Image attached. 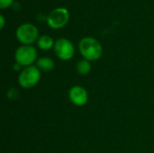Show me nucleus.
<instances>
[{
	"mask_svg": "<svg viewBox=\"0 0 154 153\" xmlns=\"http://www.w3.org/2000/svg\"><path fill=\"white\" fill-rule=\"evenodd\" d=\"M14 3V0H0V8L5 9L11 6Z\"/></svg>",
	"mask_w": 154,
	"mask_h": 153,
	"instance_id": "nucleus-12",
	"label": "nucleus"
},
{
	"mask_svg": "<svg viewBox=\"0 0 154 153\" xmlns=\"http://www.w3.org/2000/svg\"><path fill=\"white\" fill-rule=\"evenodd\" d=\"M36 67L41 70V72H51L55 68V62L52 59L49 57H42L37 60Z\"/></svg>",
	"mask_w": 154,
	"mask_h": 153,
	"instance_id": "nucleus-8",
	"label": "nucleus"
},
{
	"mask_svg": "<svg viewBox=\"0 0 154 153\" xmlns=\"http://www.w3.org/2000/svg\"><path fill=\"white\" fill-rule=\"evenodd\" d=\"M6 95H7V96H8L9 99H11V100H15V99L18 97V96H19V92H18L17 89H15V88H11V89L8 90V92H7Z\"/></svg>",
	"mask_w": 154,
	"mask_h": 153,
	"instance_id": "nucleus-11",
	"label": "nucleus"
},
{
	"mask_svg": "<svg viewBox=\"0 0 154 153\" xmlns=\"http://www.w3.org/2000/svg\"><path fill=\"white\" fill-rule=\"evenodd\" d=\"M37 56V50L32 45H22L18 47L14 52L15 62L23 68L33 65L38 60Z\"/></svg>",
	"mask_w": 154,
	"mask_h": 153,
	"instance_id": "nucleus-3",
	"label": "nucleus"
},
{
	"mask_svg": "<svg viewBox=\"0 0 154 153\" xmlns=\"http://www.w3.org/2000/svg\"><path fill=\"white\" fill-rule=\"evenodd\" d=\"M79 49L83 58L89 61L99 60L103 53V47L101 43L92 37L82 38L79 43Z\"/></svg>",
	"mask_w": 154,
	"mask_h": 153,
	"instance_id": "nucleus-1",
	"label": "nucleus"
},
{
	"mask_svg": "<svg viewBox=\"0 0 154 153\" xmlns=\"http://www.w3.org/2000/svg\"><path fill=\"white\" fill-rule=\"evenodd\" d=\"M69 101L76 106H84L88 101V93L81 86H73L69 90Z\"/></svg>",
	"mask_w": 154,
	"mask_h": 153,
	"instance_id": "nucleus-7",
	"label": "nucleus"
},
{
	"mask_svg": "<svg viewBox=\"0 0 154 153\" xmlns=\"http://www.w3.org/2000/svg\"><path fill=\"white\" fill-rule=\"evenodd\" d=\"M55 42L53 41V39L49 35H42L39 37L37 41V46L42 50H49L52 47H54Z\"/></svg>",
	"mask_w": 154,
	"mask_h": 153,
	"instance_id": "nucleus-9",
	"label": "nucleus"
},
{
	"mask_svg": "<svg viewBox=\"0 0 154 153\" xmlns=\"http://www.w3.org/2000/svg\"><path fill=\"white\" fill-rule=\"evenodd\" d=\"M69 19V11L66 8L58 7L49 14L47 17V23L52 29H60L68 23Z\"/></svg>",
	"mask_w": 154,
	"mask_h": 153,
	"instance_id": "nucleus-5",
	"label": "nucleus"
},
{
	"mask_svg": "<svg viewBox=\"0 0 154 153\" xmlns=\"http://www.w3.org/2000/svg\"><path fill=\"white\" fill-rule=\"evenodd\" d=\"M23 67L21 66V65H19L18 63H16L15 62V64H14V67H13V69H14V70H16V71H21L23 69H22Z\"/></svg>",
	"mask_w": 154,
	"mask_h": 153,
	"instance_id": "nucleus-13",
	"label": "nucleus"
},
{
	"mask_svg": "<svg viewBox=\"0 0 154 153\" xmlns=\"http://www.w3.org/2000/svg\"><path fill=\"white\" fill-rule=\"evenodd\" d=\"M53 49L56 56L61 60H69L75 54V48L73 43L65 38L58 39L55 41Z\"/></svg>",
	"mask_w": 154,
	"mask_h": 153,
	"instance_id": "nucleus-6",
	"label": "nucleus"
},
{
	"mask_svg": "<svg viewBox=\"0 0 154 153\" xmlns=\"http://www.w3.org/2000/svg\"><path fill=\"white\" fill-rule=\"evenodd\" d=\"M42 73L36 65L23 68L18 75V84L21 87L29 89L35 87L41 80Z\"/></svg>",
	"mask_w": 154,
	"mask_h": 153,
	"instance_id": "nucleus-2",
	"label": "nucleus"
},
{
	"mask_svg": "<svg viewBox=\"0 0 154 153\" xmlns=\"http://www.w3.org/2000/svg\"><path fill=\"white\" fill-rule=\"evenodd\" d=\"M91 63L89 60H79L77 65H76V70L77 72L79 74V75H82V76H86L88 75V73H90L91 71Z\"/></svg>",
	"mask_w": 154,
	"mask_h": 153,
	"instance_id": "nucleus-10",
	"label": "nucleus"
},
{
	"mask_svg": "<svg viewBox=\"0 0 154 153\" xmlns=\"http://www.w3.org/2000/svg\"><path fill=\"white\" fill-rule=\"evenodd\" d=\"M16 38L23 45H32L39 39V31L32 23H23L16 30Z\"/></svg>",
	"mask_w": 154,
	"mask_h": 153,
	"instance_id": "nucleus-4",
	"label": "nucleus"
},
{
	"mask_svg": "<svg viewBox=\"0 0 154 153\" xmlns=\"http://www.w3.org/2000/svg\"><path fill=\"white\" fill-rule=\"evenodd\" d=\"M0 21H1V24H0V28L3 29L5 26V18L3 15H0Z\"/></svg>",
	"mask_w": 154,
	"mask_h": 153,
	"instance_id": "nucleus-14",
	"label": "nucleus"
}]
</instances>
